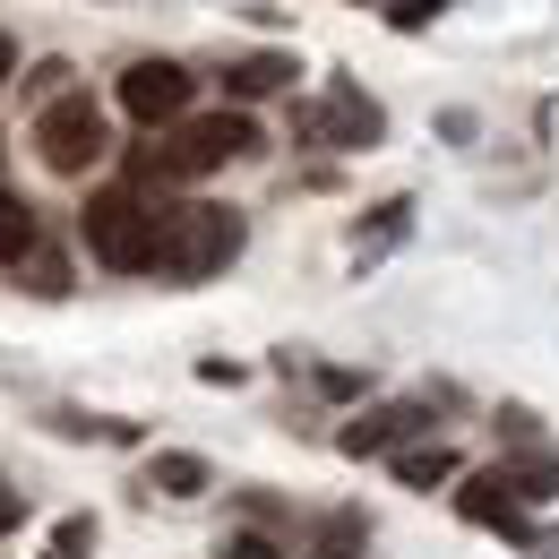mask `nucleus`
I'll return each instance as SVG.
<instances>
[{
  "instance_id": "f257e3e1",
  "label": "nucleus",
  "mask_w": 559,
  "mask_h": 559,
  "mask_svg": "<svg viewBox=\"0 0 559 559\" xmlns=\"http://www.w3.org/2000/svg\"><path fill=\"white\" fill-rule=\"evenodd\" d=\"M164 199H146V181L130 190H104V199H86L78 215V233H86V250L104 259V267H121V276H155V241H164Z\"/></svg>"
},
{
  "instance_id": "f03ea898",
  "label": "nucleus",
  "mask_w": 559,
  "mask_h": 559,
  "mask_svg": "<svg viewBox=\"0 0 559 559\" xmlns=\"http://www.w3.org/2000/svg\"><path fill=\"white\" fill-rule=\"evenodd\" d=\"M259 130L241 121V112H207V121H173L155 146H139V181L146 190H164V181H207L224 173L233 155H250Z\"/></svg>"
},
{
  "instance_id": "7ed1b4c3",
  "label": "nucleus",
  "mask_w": 559,
  "mask_h": 559,
  "mask_svg": "<svg viewBox=\"0 0 559 559\" xmlns=\"http://www.w3.org/2000/svg\"><path fill=\"white\" fill-rule=\"evenodd\" d=\"M241 259V215L233 207H173L164 215V241H155V276H181L199 284L215 267Z\"/></svg>"
},
{
  "instance_id": "20e7f679",
  "label": "nucleus",
  "mask_w": 559,
  "mask_h": 559,
  "mask_svg": "<svg viewBox=\"0 0 559 559\" xmlns=\"http://www.w3.org/2000/svg\"><path fill=\"white\" fill-rule=\"evenodd\" d=\"M104 146H112V130H104V112L86 104V95H52L44 112H35V155L52 164V173H86V164H104Z\"/></svg>"
},
{
  "instance_id": "39448f33",
  "label": "nucleus",
  "mask_w": 559,
  "mask_h": 559,
  "mask_svg": "<svg viewBox=\"0 0 559 559\" xmlns=\"http://www.w3.org/2000/svg\"><path fill=\"white\" fill-rule=\"evenodd\" d=\"M293 130H301L310 146H379V139H388V112H379L353 78H336L310 112H293Z\"/></svg>"
},
{
  "instance_id": "423d86ee",
  "label": "nucleus",
  "mask_w": 559,
  "mask_h": 559,
  "mask_svg": "<svg viewBox=\"0 0 559 559\" xmlns=\"http://www.w3.org/2000/svg\"><path fill=\"white\" fill-rule=\"evenodd\" d=\"M190 95H199V78L181 70V61H130V70H121V112H130L139 130H173V121L190 112Z\"/></svg>"
},
{
  "instance_id": "0eeeda50",
  "label": "nucleus",
  "mask_w": 559,
  "mask_h": 559,
  "mask_svg": "<svg viewBox=\"0 0 559 559\" xmlns=\"http://www.w3.org/2000/svg\"><path fill=\"white\" fill-rule=\"evenodd\" d=\"M456 508H465V525H499L508 543H525V551L559 559V534H543V525H525V508H516V483H508V465H490V474H465V490H456Z\"/></svg>"
},
{
  "instance_id": "6e6552de",
  "label": "nucleus",
  "mask_w": 559,
  "mask_h": 559,
  "mask_svg": "<svg viewBox=\"0 0 559 559\" xmlns=\"http://www.w3.org/2000/svg\"><path fill=\"white\" fill-rule=\"evenodd\" d=\"M414 430H430V405H379V414L345 421L336 448H345V456H388V448H405Z\"/></svg>"
},
{
  "instance_id": "1a4fd4ad",
  "label": "nucleus",
  "mask_w": 559,
  "mask_h": 559,
  "mask_svg": "<svg viewBox=\"0 0 559 559\" xmlns=\"http://www.w3.org/2000/svg\"><path fill=\"white\" fill-rule=\"evenodd\" d=\"M0 259H9V267H35V259H44V215L26 207L17 190H0Z\"/></svg>"
},
{
  "instance_id": "9d476101",
  "label": "nucleus",
  "mask_w": 559,
  "mask_h": 559,
  "mask_svg": "<svg viewBox=\"0 0 559 559\" xmlns=\"http://www.w3.org/2000/svg\"><path fill=\"white\" fill-rule=\"evenodd\" d=\"M405 224H414V207L405 199H388V207H370V233H353V267H379L396 241H405Z\"/></svg>"
},
{
  "instance_id": "9b49d317",
  "label": "nucleus",
  "mask_w": 559,
  "mask_h": 559,
  "mask_svg": "<svg viewBox=\"0 0 559 559\" xmlns=\"http://www.w3.org/2000/svg\"><path fill=\"white\" fill-rule=\"evenodd\" d=\"M284 78H293V61H284V52H259V61H233V70H224V95L250 104V95H276Z\"/></svg>"
},
{
  "instance_id": "f8f14e48",
  "label": "nucleus",
  "mask_w": 559,
  "mask_h": 559,
  "mask_svg": "<svg viewBox=\"0 0 559 559\" xmlns=\"http://www.w3.org/2000/svg\"><path fill=\"white\" fill-rule=\"evenodd\" d=\"M146 490H164V499H199V490H207V456H155V465H146Z\"/></svg>"
},
{
  "instance_id": "ddd939ff",
  "label": "nucleus",
  "mask_w": 559,
  "mask_h": 559,
  "mask_svg": "<svg viewBox=\"0 0 559 559\" xmlns=\"http://www.w3.org/2000/svg\"><path fill=\"white\" fill-rule=\"evenodd\" d=\"M361 543H370V525H361L353 508H345V516H328V525L310 534V551H319V559H353V551H361Z\"/></svg>"
},
{
  "instance_id": "4468645a",
  "label": "nucleus",
  "mask_w": 559,
  "mask_h": 559,
  "mask_svg": "<svg viewBox=\"0 0 559 559\" xmlns=\"http://www.w3.org/2000/svg\"><path fill=\"white\" fill-rule=\"evenodd\" d=\"M396 474H405L414 490H430V483L456 474V456H448V448H396Z\"/></svg>"
},
{
  "instance_id": "2eb2a0df",
  "label": "nucleus",
  "mask_w": 559,
  "mask_h": 559,
  "mask_svg": "<svg viewBox=\"0 0 559 559\" xmlns=\"http://www.w3.org/2000/svg\"><path fill=\"white\" fill-rule=\"evenodd\" d=\"M86 543H95V525H86V516H70V525L52 534V551H44V559H86Z\"/></svg>"
},
{
  "instance_id": "dca6fc26",
  "label": "nucleus",
  "mask_w": 559,
  "mask_h": 559,
  "mask_svg": "<svg viewBox=\"0 0 559 559\" xmlns=\"http://www.w3.org/2000/svg\"><path fill=\"white\" fill-rule=\"evenodd\" d=\"M439 9H448V0H388V26H405V35H414V26H430Z\"/></svg>"
},
{
  "instance_id": "f3484780",
  "label": "nucleus",
  "mask_w": 559,
  "mask_h": 559,
  "mask_svg": "<svg viewBox=\"0 0 559 559\" xmlns=\"http://www.w3.org/2000/svg\"><path fill=\"white\" fill-rule=\"evenodd\" d=\"M224 559H284V551L267 543V534H233V543H224Z\"/></svg>"
},
{
  "instance_id": "a211bd4d",
  "label": "nucleus",
  "mask_w": 559,
  "mask_h": 559,
  "mask_svg": "<svg viewBox=\"0 0 559 559\" xmlns=\"http://www.w3.org/2000/svg\"><path fill=\"white\" fill-rule=\"evenodd\" d=\"M17 525H26V490L0 483V534H17Z\"/></svg>"
},
{
  "instance_id": "6ab92c4d",
  "label": "nucleus",
  "mask_w": 559,
  "mask_h": 559,
  "mask_svg": "<svg viewBox=\"0 0 559 559\" xmlns=\"http://www.w3.org/2000/svg\"><path fill=\"white\" fill-rule=\"evenodd\" d=\"M9 78H17V44L0 35V86H9Z\"/></svg>"
},
{
  "instance_id": "aec40b11",
  "label": "nucleus",
  "mask_w": 559,
  "mask_h": 559,
  "mask_svg": "<svg viewBox=\"0 0 559 559\" xmlns=\"http://www.w3.org/2000/svg\"><path fill=\"white\" fill-rule=\"evenodd\" d=\"M361 9H370V0H361Z\"/></svg>"
}]
</instances>
